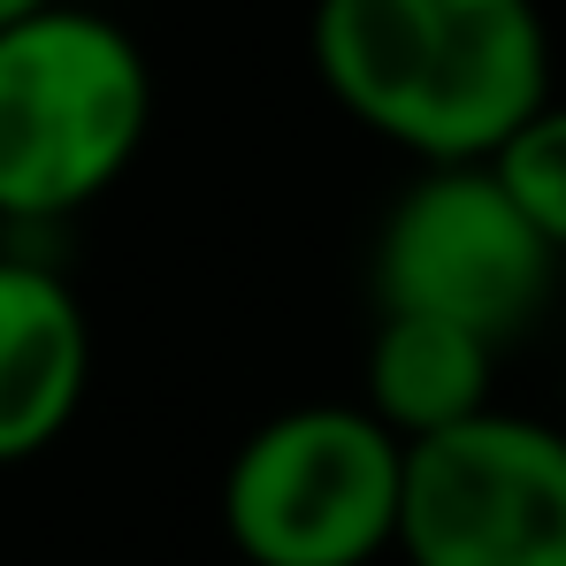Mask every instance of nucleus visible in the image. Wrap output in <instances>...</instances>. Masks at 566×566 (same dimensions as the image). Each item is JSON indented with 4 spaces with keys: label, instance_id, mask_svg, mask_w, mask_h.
I'll list each match as a JSON object with an SVG mask.
<instances>
[{
    "label": "nucleus",
    "instance_id": "1",
    "mask_svg": "<svg viewBox=\"0 0 566 566\" xmlns=\"http://www.w3.org/2000/svg\"><path fill=\"white\" fill-rule=\"evenodd\" d=\"M306 46L322 93L421 169L497 161L552 99L536 0H314Z\"/></svg>",
    "mask_w": 566,
    "mask_h": 566
},
{
    "label": "nucleus",
    "instance_id": "2",
    "mask_svg": "<svg viewBox=\"0 0 566 566\" xmlns=\"http://www.w3.org/2000/svg\"><path fill=\"white\" fill-rule=\"evenodd\" d=\"M154 130V70L99 8H46L0 31V222H70L123 185Z\"/></svg>",
    "mask_w": 566,
    "mask_h": 566
},
{
    "label": "nucleus",
    "instance_id": "3",
    "mask_svg": "<svg viewBox=\"0 0 566 566\" xmlns=\"http://www.w3.org/2000/svg\"><path fill=\"white\" fill-rule=\"evenodd\" d=\"M406 452L360 398L269 413L222 468V536L245 566H376L398 552Z\"/></svg>",
    "mask_w": 566,
    "mask_h": 566
},
{
    "label": "nucleus",
    "instance_id": "4",
    "mask_svg": "<svg viewBox=\"0 0 566 566\" xmlns=\"http://www.w3.org/2000/svg\"><path fill=\"white\" fill-rule=\"evenodd\" d=\"M382 314H429L490 337L497 353L552 306L559 253L544 230L513 207L490 161L474 169H421L376 222L368 261Z\"/></svg>",
    "mask_w": 566,
    "mask_h": 566
},
{
    "label": "nucleus",
    "instance_id": "5",
    "mask_svg": "<svg viewBox=\"0 0 566 566\" xmlns=\"http://www.w3.org/2000/svg\"><path fill=\"white\" fill-rule=\"evenodd\" d=\"M406 566H566V429L490 406L406 452Z\"/></svg>",
    "mask_w": 566,
    "mask_h": 566
},
{
    "label": "nucleus",
    "instance_id": "6",
    "mask_svg": "<svg viewBox=\"0 0 566 566\" xmlns=\"http://www.w3.org/2000/svg\"><path fill=\"white\" fill-rule=\"evenodd\" d=\"M93 390V322L62 269L0 253V468L54 452Z\"/></svg>",
    "mask_w": 566,
    "mask_h": 566
},
{
    "label": "nucleus",
    "instance_id": "7",
    "mask_svg": "<svg viewBox=\"0 0 566 566\" xmlns=\"http://www.w3.org/2000/svg\"><path fill=\"white\" fill-rule=\"evenodd\" d=\"M490 376H497L490 337L429 322V314H376L368 368H360V406L398 444H429V437H452V429H468L497 406Z\"/></svg>",
    "mask_w": 566,
    "mask_h": 566
},
{
    "label": "nucleus",
    "instance_id": "8",
    "mask_svg": "<svg viewBox=\"0 0 566 566\" xmlns=\"http://www.w3.org/2000/svg\"><path fill=\"white\" fill-rule=\"evenodd\" d=\"M490 169H497V185L513 191V207L544 230V245L566 261V99H544L505 138V154Z\"/></svg>",
    "mask_w": 566,
    "mask_h": 566
},
{
    "label": "nucleus",
    "instance_id": "9",
    "mask_svg": "<svg viewBox=\"0 0 566 566\" xmlns=\"http://www.w3.org/2000/svg\"><path fill=\"white\" fill-rule=\"evenodd\" d=\"M46 8H62V0H0V31H15V23H31Z\"/></svg>",
    "mask_w": 566,
    "mask_h": 566
}]
</instances>
